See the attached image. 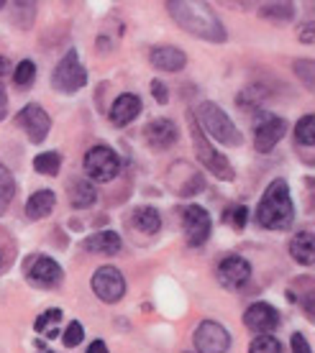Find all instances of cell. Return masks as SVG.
Listing matches in <instances>:
<instances>
[{
  "instance_id": "cell-27",
  "label": "cell",
  "mask_w": 315,
  "mask_h": 353,
  "mask_svg": "<svg viewBox=\"0 0 315 353\" xmlns=\"http://www.w3.org/2000/svg\"><path fill=\"white\" fill-rule=\"evenodd\" d=\"M249 353H282V343L274 336H259L251 341Z\"/></svg>"
},
{
  "instance_id": "cell-39",
  "label": "cell",
  "mask_w": 315,
  "mask_h": 353,
  "mask_svg": "<svg viewBox=\"0 0 315 353\" xmlns=\"http://www.w3.org/2000/svg\"><path fill=\"white\" fill-rule=\"evenodd\" d=\"M0 269H3V254H0Z\"/></svg>"
},
{
  "instance_id": "cell-2",
  "label": "cell",
  "mask_w": 315,
  "mask_h": 353,
  "mask_svg": "<svg viewBox=\"0 0 315 353\" xmlns=\"http://www.w3.org/2000/svg\"><path fill=\"white\" fill-rule=\"evenodd\" d=\"M292 218H295V208H292L287 182L274 179V182H269L262 203L256 208V221L267 230H285L292 225Z\"/></svg>"
},
{
  "instance_id": "cell-16",
  "label": "cell",
  "mask_w": 315,
  "mask_h": 353,
  "mask_svg": "<svg viewBox=\"0 0 315 353\" xmlns=\"http://www.w3.org/2000/svg\"><path fill=\"white\" fill-rule=\"evenodd\" d=\"M139 113H141V100L136 95H131V92H126L111 108V123L123 128V125L133 123L139 118Z\"/></svg>"
},
{
  "instance_id": "cell-1",
  "label": "cell",
  "mask_w": 315,
  "mask_h": 353,
  "mask_svg": "<svg viewBox=\"0 0 315 353\" xmlns=\"http://www.w3.org/2000/svg\"><path fill=\"white\" fill-rule=\"evenodd\" d=\"M166 10L187 34L200 36L205 41H216V44L226 41V28L205 3H182V0H177V3H166Z\"/></svg>"
},
{
  "instance_id": "cell-40",
  "label": "cell",
  "mask_w": 315,
  "mask_h": 353,
  "mask_svg": "<svg viewBox=\"0 0 315 353\" xmlns=\"http://www.w3.org/2000/svg\"><path fill=\"white\" fill-rule=\"evenodd\" d=\"M3 6H6V3H3V0H0V8H3Z\"/></svg>"
},
{
  "instance_id": "cell-30",
  "label": "cell",
  "mask_w": 315,
  "mask_h": 353,
  "mask_svg": "<svg viewBox=\"0 0 315 353\" xmlns=\"http://www.w3.org/2000/svg\"><path fill=\"white\" fill-rule=\"evenodd\" d=\"M82 338H85V330H82V325L75 320V323L64 330V338H61V341H64V345H67V348H75V345L82 343Z\"/></svg>"
},
{
  "instance_id": "cell-38",
  "label": "cell",
  "mask_w": 315,
  "mask_h": 353,
  "mask_svg": "<svg viewBox=\"0 0 315 353\" xmlns=\"http://www.w3.org/2000/svg\"><path fill=\"white\" fill-rule=\"evenodd\" d=\"M6 70H8V64H6V59H0V74H6Z\"/></svg>"
},
{
  "instance_id": "cell-26",
  "label": "cell",
  "mask_w": 315,
  "mask_h": 353,
  "mask_svg": "<svg viewBox=\"0 0 315 353\" xmlns=\"http://www.w3.org/2000/svg\"><path fill=\"white\" fill-rule=\"evenodd\" d=\"M34 80H36V64L31 59H23L16 67V72H13V82H16L18 88H31Z\"/></svg>"
},
{
  "instance_id": "cell-31",
  "label": "cell",
  "mask_w": 315,
  "mask_h": 353,
  "mask_svg": "<svg viewBox=\"0 0 315 353\" xmlns=\"http://www.w3.org/2000/svg\"><path fill=\"white\" fill-rule=\"evenodd\" d=\"M59 320H61V310L59 307H52V310H46V312H41V315H39V320L34 323V327L39 330V333H41L46 325H57Z\"/></svg>"
},
{
  "instance_id": "cell-3",
  "label": "cell",
  "mask_w": 315,
  "mask_h": 353,
  "mask_svg": "<svg viewBox=\"0 0 315 353\" xmlns=\"http://www.w3.org/2000/svg\"><path fill=\"white\" fill-rule=\"evenodd\" d=\"M198 125L202 133H208L210 139H216L223 146H241L244 136L236 128V123L228 118V113L216 103H200L198 108Z\"/></svg>"
},
{
  "instance_id": "cell-6",
  "label": "cell",
  "mask_w": 315,
  "mask_h": 353,
  "mask_svg": "<svg viewBox=\"0 0 315 353\" xmlns=\"http://www.w3.org/2000/svg\"><path fill=\"white\" fill-rule=\"evenodd\" d=\"M85 172L93 182H111L121 172V159L108 146H93L85 154Z\"/></svg>"
},
{
  "instance_id": "cell-17",
  "label": "cell",
  "mask_w": 315,
  "mask_h": 353,
  "mask_svg": "<svg viewBox=\"0 0 315 353\" xmlns=\"http://www.w3.org/2000/svg\"><path fill=\"white\" fill-rule=\"evenodd\" d=\"M149 62L162 72H180L187 64V57L177 46H157V49H151Z\"/></svg>"
},
{
  "instance_id": "cell-7",
  "label": "cell",
  "mask_w": 315,
  "mask_h": 353,
  "mask_svg": "<svg viewBox=\"0 0 315 353\" xmlns=\"http://www.w3.org/2000/svg\"><path fill=\"white\" fill-rule=\"evenodd\" d=\"M23 274H26V282L39 287V290H52L57 284H61V266L54 259L44 256V254H34L26 259L23 264Z\"/></svg>"
},
{
  "instance_id": "cell-5",
  "label": "cell",
  "mask_w": 315,
  "mask_h": 353,
  "mask_svg": "<svg viewBox=\"0 0 315 353\" xmlns=\"http://www.w3.org/2000/svg\"><path fill=\"white\" fill-rule=\"evenodd\" d=\"M88 85V72L79 64L77 52H67L61 57V62L54 67L52 88L59 92H77Z\"/></svg>"
},
{
  "instance_id": "cell-12",
  "label": "cell",
  "mask_w": 315,
  "mask_h": 353,
  "mask_svg": "<svg viewBox=\"0 0 315 353\" xmlns=\"http://www.w3.org/2000/svg\"><path fill=\"white\" fill-rule=\"evenodd\" d=\"M210 225H213V221H210L208 210L200 205H190L182 210V228L190 246H202L208 241Z\"/></svg>"
},
{
  "instance_id": "cell-22",
  "label": "cell",
  "mask_w": 315,
  "mask_h": 353,
  "mask_svg": "<svg viewBox=\"0 0 315 353\" xmlns=\"http://www.w3.org/2000/svg\"><path fill=\"white\" fill-rule=\"evenodd\" d=\"M289 254H292V259L298 261V264H305L310 266L313 264V233H307V230H303V233H298L295 239H292V243H289Z\"/></svg>"
},
{
  "instance_id": "cell-35",
  "label": "cell",
  "mask_w": 315,
  "mask_h": 353,
  "mask_svg": "<svg viewBox=\"0 0 315 353\" xmlns=\"http://www.w3.org/2000/svg\"><path fill=\"white\" fill-rule=\"evenodd\" d=\"M300 41L313 44V23H310V21H307V23H303V28H300Z\"/></svg>"
},
{
  "instance_id": "cell-4",
  "label": "cell",
  "mask_w": 315,
  "mask_h": 353,
  "mask_svg": "<svg viewBox=\"0 0 315 353\" xmlns=\"http://www.w3.org/2000/svg\"><path fill=\"white\" fill-rule=\"evenodd\" d=\"M187 125H190V136H193V143H195V151H198V159L205 164L208 172L218 176V179H233V167H231V161L218 154V151L210 146V141L205 139V133L200 131V125L195 121V110L187 113Z\"/></svg>"
},
{
  "instance_id": "cell-9",
  "label": "cell",
  "mask_w": 315,
  "mask_h": 353,
  "mask_svg": "<svg viewBox=\"0 0 315 353\" xmlns=\"http://www.w3.org/2000/svg\"><path fill=\"white\" fill-rule=\"evenodd\" d=\"M93 292L108 305H113L123 297L126 292V282H123V274L115 266H100L93 274Z\"/></svg>"
},
{
  "instance_id": "cell-24",
  "label": "cell",
  "mask_w": 315,
  "mask_h": 353,
  "mask_svg": "<svg viewBox=\"0 0 315 353\" xmlns=\"http://www.w3.org/2000/svg\"><path fill=\"white\" fill-rule=\"evenodd\" d=\"M13 192H16V185H13V176L3 164H0V212L8 210L10 200H13Z\"/></svg>"
},
{
  "instance_id": "cell-23",
  "label": "cell",
  "mask_w": 315,
  "mask_h": 353,
  "mask_svg": "<svg viewBox=\"0 0 315 353\" xmlns=\"http://www.w3.org/2000/svg\"><path fill=\"white\" fill-rule=\"evenodd\" d=\"M61 167V157L57 151H44V154H39L34 159V169L39 174H46V176H54L59 172Z\"/></svg>"
},
{
  "instance_id": "cell-21",
  "label": "cell",
  "mask_w": 315,
  "mask_h": 353,
  "mask_svg": "<svg viewBox=\"0 0 315 353\" xmlns=\"http://www.w3.org/2000/svg\"><path fill=\"white\" fill-rule=\"evenodd\" d=\"M131 225L146 236H154L162 228V215H159L154 208H136L131 212Z\"/></svg>"
},
{
  "instance_id": "cell-37",
  "label": "cell",
  "mask_w": 315,
  "mask_h": 353,
  "mask_svg": "<svg viewBox=\"0 0 315 353\" xmlns=\"http://www.w3.org/2000/svg\"><path fill=\"white\" fill-rule=\"evenodd\" d=\"M88 353H108V345L103 341H93V345L88 348Z\"/></svg>"
},
{
  "instance_id": "cell-33",
  "label": "cell",
  "mask_w": 315,
  "mask_h": 353,
  "mask_svg": "<svg viewBox=\"0 0 315 353\" xmlns=\"http://www.w3.org/2000/svg\"><path fill=\"white\" fill-rule=\"evenodd\" d=\"M169 90H166L164 82H159V80H151V95L157 97V103L159 105H166L169 103V95H166Z\"/></svg>"
},
{
  "instance_id": "cell-8",
  "label": "cell",
  "mask_w": 315,
  "mask_h": 353,
  "mask_svg": "<svg viewBox=\"0 0 315 353\" xmlns=\"http://www.w3.org/2000/svg\"><path fill=\"white\" fill-rule=\"evenodd\" d=\"M228 345H231V336L216 320H202L195 330V348L200 353H226Z\"/></svg>"
},
{
  "instance_id": "cell-11",
  "label": "cell",
  "mask_w": 315,
  "mask_h": 353,
  "mask_svg": "<svg viewBox=\"0 0 315 353\" xmlns=\"http://www.w3.org/2000/svg\"><path fill=\"white\" fill-rule=\"evenodd\" d=\"M285 131H287L285 118L262 113L259 123H254V146H256V151H259V154H269V151L282 141Z\"/></svg>"
},
{
  "instance_id": "cell-10",
  "label": "cell",
  "mask_w": 315,
  "mask_h": 353,
  "mask_svg": "<svg viewBox=\"0 0 315 353\" xmlns=\"http://www.w3.org/2000/svg\"><path fill=\"white\" fill-rule=\"evenodd\" d=\"M16 123L26 131L28 141L31 143H41L46 139V133H49V128H52V118H49V113H46L44 108L39 105V103H31V105H26L21 113H18Z\"/></svg>"
},
{
  "instance_id": "cell-36",
  "label": "cell",
  "mask_w": 315,
  "mask_h": 353,
  "mask_svg": "<svg viewBox=\"0 0 315 353\" xmlns=\"http://www.w3.org/2000/svg\"><path fill=\"white\" fill-rule=\"evenodd\" d=\"M6 115H8V92L0 85V121H3Z\"/></svg>"
},
{
  "instance_id": "cell-32",
  "label": "cell",
  "mask_w": 315,
  "mask_h": 353,
  "mask_svg": "<svg viewBox=\"0 0 315 353\" xmlns=\"http://www.w3.org/2000/svg\"><path fill=\"white\" fill-rule=\"evenodd\" d=\"M295 72L305 80L307 90H313V62L305 59V62H295Z\"/></svg>"
},
{
  "instance_id": "cell-29",
  "label": "cell",
  "mask_w": 315,
  "mask_h": 353,
  "mask_svg": "<svg viewBox=\"0 0 315 353\" xmlns=\"http://www.w3.org/2000/svg\"><path fill=\"white\" fill-rule=\"evenodd\" d=\"M246 221H249V210H246L244 205H238V208H231L226 210V223L231 228H244Z\"/></svg>"
},
{
  "instance_id": "cell-14",
  "label": "cell",
  "mask_w": 315,
  "mask_h": 353,
  "mask_svg": "<svg viewBox=\"0 0 315 353\" xmlns=\"http://www.w3.org/2000/svg\"><path fill=\"white\" fill-rule=\"evenodd\" d=\"M218 282L226 287V290H238V287H244L249 282V276H251V266L249 261L241 256H226L223 261L218 264Z\"/></svg>"
},
{
  "instance_id": "cell-25",
  "label": "cell",
  "mask_w": 315,
  "mask_h": 353,
  "mask_svg": "<svg viewBox=\"0 0 315 353\" xmlns=\"http://www.w3.org/2000/svg\"><path fill=\"white\" fill-rule=\"evenodd\" d=\"M295 139H298V143H303V146H313L315 143V118L313 115L300 118L298 125H295Z\"/></svg>"
},
{
  "instance_id": "cell-13",
  "label": "cell",
  "mask_w": 315,
  "mask_h": 353,
  "mask_svg": "<svg viewBox=\"0 0 315 353\" xmlns=\"http://www.w3.org/2000/svg\"><path fill=\"white\" fill-rule=\"evenodd\" d=\"M244 323L249 330H254L259 336H269L271 330L280 325V312L267 302H254L244 312Z\"/></svg>"
},
{
  "instance_id": "cell-15",
  "label": "cell",
  "mask_w": 315,
  "mask_h": 353,
  "mask_svg": "<svg viewBox=\"0 0 315 353\" xmlns=\"http://www.w3.org/2000/svg\"><path fill=\"white\" fill-rule=\"evenodd\" d=\"M144 139H146V143H149L154 151H166L177 143L180 133H177L175 121H169V118H157V121L146 123V128H144Z\"/></svg>"
},
{
  "instance_id": "cell-20",
  "label": "cell",
  "mask_w": 315,
  "mask_h": 353,
  "mask_svg": "<svg viewBox=\"0 0 315 353\" xmlns=\"http://www.w3.org/2000/svg\"><path fill=\"white\" fill-rule=\"evenodd\" d=\"M67 192H70V205L77 208V210H85L90 205H95L97 200V192L90 179H75V182H70Z\"/></svg>"
},
{
  "instance_id": "cell-18",
  "label": "cell",
  "mask_w": 315,
  "mask_h": 353,
  "mask_svg": "<svg viewBox=\"0 0 315 353\" xmlns=\"http://www.w3.org/2000/svg\"><path fill=\"white\" fill-rule=\"evenodd\" d=\"M82 248L85 251H93V254H105V256H113L121 251V236L115 230H103V233H93L82 241Z\"/></svg>"
},
{
  "instance_id": "cell-19",
  "label": "cell",
  "mask_w": 315,
  "mask_h": 353,
  "mask_svg": "<svg viewBox=\"0 0 315 353\" xmlns=\"http://www.w3.org/2000/svg\"><path fill=\"white\" fill-rule=\"evenodd\" d=\"M54 205H57V194L52 190H39V192H34L26 203L28 221H41V218H46L54 210Z\"/></svg>"
},
{
  "instance_id": "cell-28",
  "label": "cell",
  "mask_w": 315,
  "mask_h": 353,
  "mask_svg": "<svg viewBox=\"0 0 315 353\" xmlns=\"http://www.w3.org/2000/svg\"><path fill=\"white\" fill-rule=\"evenodd\" d=\"M292 3H271V6H264L262 8V16L264 18H274V21H289L292 18Z\"/></svg>"
},
{
  "instance_id": "cell-34",
  "label": "cell",
  "mask_w": 315,
  "mask_h": 353,
  "mask_svg": "<svg viewBox=\"0 0 315 353\" xmlns=\"http://www.w3.org/2000/svg\"><path fill=\"white\" fill-rule=\"evenodd\" d=\"M292 353H310V345H307L303 333H295V336H292Z\"/></svg>"
}]
</instances>
